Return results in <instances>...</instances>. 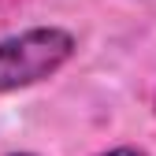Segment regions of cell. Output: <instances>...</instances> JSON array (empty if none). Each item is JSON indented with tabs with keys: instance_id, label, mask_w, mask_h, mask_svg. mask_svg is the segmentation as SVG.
Instances as JSON below:
<instances>
[{
	"instance_id": "obj_1",
	"label": "cell",
	"mask_w": 156,
	"mask_h": 156,
	"mask_svg": "<svg viewBox=\"0 0 156 156\" xmlns=\"http://www.w3.org/2000/svg\"><path fill=\"white\" fill-rule=\"evenodd\" d=\"M74 56V37L60 26H34L0 41V93L52 78Z\"/></svg>"
},
{
	"instance_id": "obj_2",
	"label": "cell",
	"mask_w": 156,
	"mask_h": 156,
	"mask_svg": "<svg viewBox=\"0 0 156 156\" xmlns=\"http://www.w3.org/2000/svg\"><path fill=\"white\" fill-rule=\"evenodd\" d=\"M101 156H145L141 149H130V145H119V149H108V152H101Z\"/></svg>"
},
{
	"instance_id": "obj_3",
	"label": "cell",
	"mask_w": 156,
	"mask_h": 156,
	"mask_svg": "<svg viewBox=\"0 0 156 156\" xmlns=\"http://www.w3.org/2000/svg\"><path fill=\"white\" fill-rule=\"evenodd\" d=\"M19 156H34V152H19Z\"/></svg>"
}]
</instances>
